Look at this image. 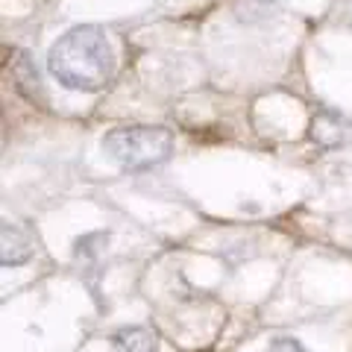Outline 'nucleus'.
Wrapping results in <instances>:
<instances>
[{
    "instance_id": "obj_7",
    "label": "nucleus",
    "mask_w": 352,
    "mask_h": 352,
    "mask_svg": "<svg viewBox=\"0 0 352 352\" xmlns=\"http://www.w3.org/2000/svg\"><path fill=\"white\" fill-rule=\"evenodd\" d=\"M267 352H308L296 338H276L273 344L267 346Z\"/></svg>"
},
{
    "instance_id": "obj_3",
    "label": "nucleus",
    "mask_w": 352,
    "mask_h": 352,
    "mask_svg": "<svg viewBox=\"0 0 352 352\" xmlns=\"http://www.w3.org/2000/svg\"><path fill=\"white\" fill-rule=\"evenodd\" d=\"M311 141L323 150H338L352 144V118L338 112H317L311 120Z\"/></svg>"
},
{
    "instance_id": "obj_8",
    "label": "nucleus",
    "mask_w": 352,
    "mask_h": 352,
    "mask_svg": "<svg viewBox=\"0 0 352 352\" xmlns=\"http://www.w3.org/2000/svg\"><path fill=\"white\" fill-rule=\"evenodd\" d=\"M247 3H250L252 9H267V6L276 3V0H247Z\"/></svg>"
},
{
    "instance_id": "obj_2",
    "label": "nucleus",
    "mask_w": 352,
    "mask_h": 352,
    "mask_svg": "<svg viewBox=\"0 0 352 352\" xmlns=\"http://www.w3.org/2000/svg\"><path fill=\"white\" fill-rule=\"evenodd\" d=\"M103 153L124 170H147L168 162L173 135L164 126H118L103 138Z\"/></svg>"
},
{
    "instance_id": "obj_1",
    "label": "nucleus",
    "mask_w": 352,
    "mask_h": 352,
    "mask_svg": "<svg viewBox=\"0 0 352 352\" xmlns=\"http://www.w3.org/2000/svg\"><path fill=\"white\" fill-rule=\"evenodd\" d=\"M47 68L71 91H103L115 80V53L94 24L68 30L47 53Z\"/></svg>"
},
{
    "instance_id": "obj_5",
    "label": "nucleus",
    "mask_w": 352,
    "mask_h": 352,
    "mask_svg": "<svg viewBox=\"0 0 352 352\" xmlns=\"http://www.w3.org/2000/svg\"><path fill=\"white\" fill-rule=\"evenodd\" d=\"M32 238L27 229H21L18 223H3V250H0V261H3V267H18V264H24L32 258Z\"/></svg>"
},
{
    "instance_id": "obj_6",
    "label": "nucleus",
    "mask_w": 352,
    "mask_h": 352,
    "mask_svg": "<svg viewBox=\"0 0 352 352\" xmlns=\"http://www.w3.org/2000/svg\"><path fill=\"white\" fill-rule=\"evenodd\" d=\"M112 352H159V338L147 326H124L112 335Z\"/></svg>"
},
{
    "instance_id": "obj_4",
    "label": "nucleus",
    "mask_w": 352,
    "mask_h": 352,
    "mask_svg": "<svg viewBox=\"0 0 352 352\" xmlns=\"http://www.w3.org/2000/svg\"><path fill=\"white\" fill-rule=\"evenodd\" d=\"M6 68H12V82L21 94L27 97L30 103H44V91H41V76L36 71V65H32L30 53L24 50H12L6 53Z\"/></svg>"
}]
</instances>
